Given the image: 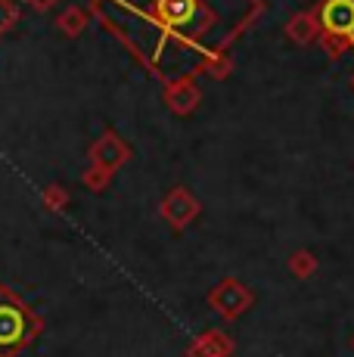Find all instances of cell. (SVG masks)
I'll list each match as a JSON object with an SVG mask.
<instances>
[{
  "label": "cell",
  "mask_w": 354,
  "mask_h": 357,
  "mask_svg": "<svg viewBox=\"0 0 354 357\" xmlns=\"http://www.w3.org/2000/svg\"><path fill=\"white\" fill-rule=\"evenodd\" d=\"M323 22L332 34L354 38V0H330L323 10Z\"/></svg>",
  "instance_id": "cell-1"
}]
</instances>
